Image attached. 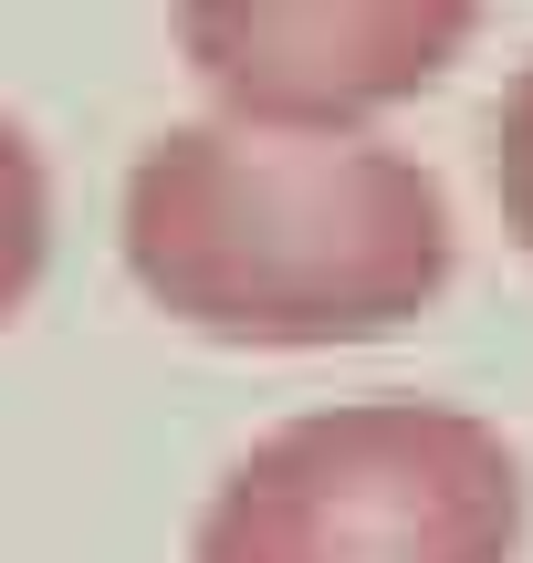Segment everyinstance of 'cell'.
I'll list each match as a JSON object with an SVG mask.
<instances>
[{
	"mask_svg": "<svg viewBox=\"0 0 533 563\" xmlns=\"http://www.w3.org/2000/svg\"><path fill=\"white\" fill-rule=\"evenodd\" d=\"M146 302L220 344H377L450 292V188L388 136L178 125L126 178Z\"/></svg>",
	"mask_w": 533,
	"mask_h": 563,
	"instance_id": "1",
	"label": "cell"
},
{
	"mask_svg": "<svg viewBox=\"0 0 533 563\" xmlns=\"http://www.w3.org/2000/svg\"><path fill=\"white\" fill-rule=\"evenodd\" d=\"M523 460L450 397L304 407L230 460L188 563H513Z\"/></svg>",
	"mask_w": 533,
	"mask_h": 563,
	"instance_id": "2",
	"label": "cell"
},
{
	"mask_svg": "<svg viewBox=\"0 0 533 563\" xmlns=\"http://www.w3.org/2000/svg\"><path fill=\"white\" fill-rule=\"evenodd\" d=\"M481 32V0H178V53L230 125L367 136V115L429 95Z\"/></svg>",
	"mask_w": 533,
	"mask_h": 563,
	"instance_id": "3",
	"label": "cell"
},
{
	"mask_svg": "<svg viewBox=\"0 0 533 563\" xmlns=\"http://www.w3.org/2000/svg\"><path fill=\"white\" fill-rule=\"evenodd\" d=\"M42 230H53V188H42V157H32V136L0 115V334H11V313L32 302Z\"/></svg>",
	"mask_w": 533,
	"mask_h": 563,
	"instance_id": "4",
	"label": "cell"
},
{
	"mask_svg": "<svg viewBox=\"0 0 533 563\" xmlns=\"http://www.w3.org/2000/svg\"><path fill=\"white\" fill-rule=\"evenodd\" d=\"M492 209H502V230H513V251L533 262V53H523V74L502 84V104H492Z\"/></svg>",
	"mask_w": 533,
	"mask_h": 563,
	"instance_id": "5",
	"label": "cell"
}]
</instances>
